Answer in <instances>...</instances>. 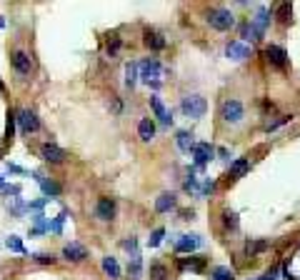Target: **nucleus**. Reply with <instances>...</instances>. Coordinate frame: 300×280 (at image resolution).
<instances>
[{
    "instance_id": "25",
    "label": "nucleus",
    "mask_w": 300,
    "mask_h": 280,
    "mask_svg": "<svg viewBox=\"0 0 300 280\" xmlns=\"http://www.w3.org/2000/svg\"><path fill=\"white\" fill-rule=\"evenodd\" d=\"M240 33H243V38H245V40H260V38H263V33H260V30H258V28H255L253 23H245Z\"/></svg>"
},
{
    "instance_id": "38",
    "label": "nucleus",
    "mask_w": 300,
    "mask_h": 280,
    "mask_svg": "<svg viewBox=\"0 0 300 280\" xmlns=\"http://www.w3.org/2000/svg\"><path fill=\"white\" fill-rule=\"evenodd\" d=\"M5 188V183H3V175H0V190H3Z\"/></svg>"
},
{
    "instance_id": "27",
    "label": "nucleus",
    "mask_w": 300,
    "mask_h": 280,
    "mask_svg": "<svg viewBox=\"0 0 300 280\" xmlns=\"http://www.w3.org/2000/svg\"><path fill=\"white\" fill-rule=\"evenodd\" d=\"M290 15H293V5H290V3H280V8H278V18H280L283 23H290Z\"/></svg>"
},
{
    "instance_id": "14",
    "label": "nucleus",
    "mask_w": 300,
    "mask_h": 280,
    "mask_svg": "<svg viewBox=\"0 0 300 280\" xmlns=\"http://www.w3.org/2000/svg\"><path fill=\"white\" fill-rule=\"evenodd\" d=\"M200 243H203L200 235H183V238L175 243V250H178V253H193Z\"/></svg>"
},
{
    "instance_id": "29",
    "label": "nucleus",
    "mask_w": 300,
    "mask_h": 280,
    "mask_svg": "<svg viewBox=\"0 0 300 280\" xmlns=\"http://www.w3.org/2000/svg\"><path fill=\"white\" fill-rule=\"evenodd\" d=\"M180 265H183V268H193V270H203L205 258H190V260H183Z\"/></svg>"
},
{
    "instance_id": "28",
    "label": "nucleus",
    "mask_w": 300,
    "mask_h": 280,
    "mask_svg": "<svg viewBox=\"0 0 300 280\" xmlns=\"http://www.w3.org/2000/svg\"><path fill=\"white\" fill-rule=\"evenodd\" d=\"M223 223H225V228L235 230V228H238V215H235L233 210H225V213H223Z\"/></svg>"
},
{
    "instance_id": "33",
    "label": "nucleus",
    "mask_w": 300,
    "mask_h": 280,
    "mask_svg": "<svg viewBox=\"0 0 300 280\" xmlns=\"http://www.w3.org/2000/svg\"><path fill=\"white\" fill-rule=\"evenodd\" d=\"M265 248H268V243H265V240L248 243V253H250V255H255V253H260V250H265Z\"/></svg>"
},
{
    "instance_id": "22",
    "label": "nucleus",
    "mask_w": 300,
    "mask_h": 280,
    "mask_svg": "<svg viewBox=\"0 0 300 280\" xmlns=\"http://www.w3.org/2000/svg\"><path fill=\"white\" fill-rule=\"evenodd\" d=\"M145 45L148 48H153V50H163L165 48V38L163 35H158V33H145Z\"/></svg>"
},
{
    "instance_id": "36",
    "label": "nucleus",
    "mask_w": 300,
    "mask_h": 280,
    "mask_svg": "<svg viewBox=\"0 0 300 280\" xmlns=\"http://www.w3.org/2000/svg\"><path fill=\"white\" fill-rule=\"evenodd\" d=\"M213 190H215V183H213V180H205L198 195H208V193H213Z\"/></svg>"
},
{
    "instance_id": "34",
    "label": "nucleus",
    "mask_w": 300,
    "mask_h": 280,
    "mask_svg": "<svg viewBox=\"0 0 300 280\" xmlns=\"http://www.w3.org/2000/svg\"><path fill=\"white\" fill-rule=\"evenodd\" d=\"M63 223H65V213L58 215V218L53 220V223H50V230H53V233H60V230H63Z\"/></svg>"
},
{
    "instance_id": "3",
    "label": "nucleus",
    "mask_w": 300,
    "mask_h": 280,
    "mask_svg": "<svg viewBox=\"0 0 300 280\" xmlns=\"http://www.w3.org/2000/svg\"><path fill=\"white\" fill-rule=\"evenodd\" d=\"M208 23L215 28V30H230V28L235 25V18H233V13L230 10H225V8H215V10H210L208 13Z\"/></svg>"
},
{
    "instance_id": "18",
    "label": "nucleus",
    "mask_w": 300,
    "mask_h": 280,
    "mask_svg": "<svg viewBox=\"0 0 300 280\" xmlns=\"http://www.w3.org/2000/svg\"><path fill=\"white\" fill-rule=\"evenodd\" d=\"M35 180L40 183L43 193L48 195V198H55V195H60V185H58V183H53V180H45L43 175H38V173H35Z\"/></svg>"
},
{
    "instance_id": "24",
    "label": "nucleus",
    "mask_w": 300,
    "mask_h": 280,
    "mask_svg": "<svg viewBox=\"0 0 300 280\" xmlns=\"http://www.w3.org/2000/svg\"><path fill=\"white\" fill-rule=\"evenodd\" d=\"M5 248L10 250V253H20V255H25V245H23V240L18 238V235H10V238L5 240Z\"/></svg>"
},
{
    "instance_id": "39",
    "label": "nucleus",
    "mask_w": 300,
    "mask_h": 280,
    "mask_svg": "<svg viewBox=\"0 0 300 280\" xmlns=\"http://www.w3.org/2000/svg\"><path fill=\"white\" fill-rule=\"evenodd\" d=\"M260 280H268V278H260Z\"/></svg>"
},
{
    "instance_id": "35",
    "label": "nucleus",
    "mask_w": 300,
    "mask_h": 280,
    "mask_svg": "<svg viewBox=\"0 0 300 280\" xmlns=\"http://www.w3.org/2000/svg\"><path fill=\"white\" fill-rule=\"evenodd\" d=\"M288 120H290V115H283V118H278V120H275V123H270V125H268L265 130L270 133V130H275V128H280L283 123H288Z\"/></svg>"
},
{
    "instance_id": "19",
    "label": "nucleus",
    "mask_w": 300,
    "mask_h": 280,
    "mask_svg": "<svg viewBox=\"0 0 300 280\" xmlns=\"http://www.w3.org/2000/svg\"><path fill=\"white\" fill-rule=\"evenodd\" d=\"M175 208V195L173 193H163L158 200H155V210L158 213H168V210H173Z\"/></svg>"
},
{
    "instance_id": "30",
    "label": "nucleus",
    "mask_w": 300,
    "mask_h": 280,
    "mask_svg": "<svg viewBox=\"0 0 300 280\" xmlns=\"http://www.w3.org/2000/svg\"><path fill=\"white\" fill-rule=\"evenodd\" d=\"M163 235H165V230H163V228H155L153 235H150V240H148V245H150V248H158V245L163 243Z\"/></svg>"
},
{
    "instance_id": "17",
    "label": "nucleus",
    "mask_w": 300,
    "mask_h": 280,
    "mask_svg": "<svg viewBox=\"0 0 300 280\" xmlns=\"http://www.w3.org/2000/svg\"><path fill=\"white\" fill-rule=\"evenodd\" d=\"M175 140H178V148L183 150V153H193V148L198 145V143L193 140V135H190V133H185V130H180Z\"/></svg>"
},
{
    "instance_id": "10",
    "label": "nucleus",
    "mask_w": 300,
    "mask_h": 280,
    "mask_svg": "<svg viewBox=\"0 0 300 280\" xmlns=\"http://www.w3.org/2000/svg\"><path fill=\"white\" fill-rule=\"evenodd\" d=\"M63 258L70 260V263H80V260L88 258V250H85V245H80V243H68V245L63 248Z\"/></svg>"
},
{
    "instance_id": "26",
    "label": "nucleus",
    "mask_w": 300,
    "mask_h": 280,
    "mask_svg": "<svg viewBox=\"0 0 300 280\" xmlns=\"http://www.w3.org/2000/svg\"><path fill=\"white\" fill-rule=\"evenodd\" d=\"M128 273H130L133 278H140V273H143V263H140V255H138V253H135V255H130Z\"/></svg>"
},
{
    "instance_id": "15",
    "label": "nucleus",
    "mask_w": 300,
    "mask_h": 280,
    "mask_svg": "<svg viewBox=\"0 0 300 280\" xmlns=\"http://www.w3.org/2000/svg\"><path fill=\"white\" fill-rule=\"evenodd\" d=\"M138 135H140L143 143H150L155 138V123L150 120V118H143V120L138 123Z\"/></svg>"
},
{
    "instance_id": "5",
    "label": "nucleus",
    "mask_w": 300,
    "mask_h": 280,
    "mask_svg": "<svg viewBox=\"0 0 300 280\" xmlns=\"http://www.w3.org/2000/svg\"><path fill=\"white\" fill-rule=\"evenodd\" d=\"M250 53H253V48L243 40H230L228 45H225V55H228L230 60H245Z\"/></svg>"
},
{
    "instance_id": "7",
    "label": "nucleus",
    "mask_w": 300,
    "mask_h": 280,
    "mask_svg": "<svg viewBox=\"0 0 300 280\" xmlns=\"http://www.w3.org/2000/svg\"><path fill=\"white\" fill-rule=\"evenodd\" d=\"M213 155H215V148L210 143H198L193 148V160H195V165H198V168L208 165L210 160H213Z\"/></svg>"
},
{
    "instance_id": "12",
    "label": "nucleus",
    "mask_w": 300,
    "mask_h": 280,
    "mask_svg": "<svg viewBox=\"0 0 300 280\" xmlns=\"http://www.w3.org/2000/svg\"><path fill=\"white\" fill-rule=\"evenodd\" d=\"M95 215L100 220H113L115 218V203L110 198H100L98 205H95Z\"/></svg>"
},
{
    "instance_id": "21",
    "label": "nucleus",
    "mask_w": 300,
    "mask_h": 280,
    "mask_svg": "<svg viewBox=\"0 0 300 280\" xmlns=\"http://www.w3.org/2000/svg\"><path fill=\"white\" fill-rule=\"evenodd\" d=\"M255 28H258L260 33H265V28H268V23H270V10H265V8H260L258 10V15H255L253 20H250Z\"/></svg>"
},
{
    "instance_id": "13",
    "label": "nucleus",
    "mask_w": 300,
    "mask_h": 280,
    "mask_svg": "<svg viewBox=\"0 0 300 280\" xmlns=\"http://www.w3.org/2000/svg\"><path fill=\"white\" fill-rule=\"evenodd\" d=\"M13 65H15V70H18L20 75H30V70H33V63H30V58L23 50L13 53Z\"/></svg>"
},
{
    "instance_id": "37",
    "label": "nucleus",
    "mask_w": 300,
    "mask_h": 280,
    "mask_svg": "<svg viewBox=\"0 0 300 280\" xmlns=\"http://www.w3.org/2000/svg\"><path fill=\"white\" fill-rule=\"evenodd\" d=\"M3 193L5 195H20V185H5Z\"/></svg>"
},
{
    "instance_id": "20",
    "label": "nucleus",
    "mask_w": 300,
    "mask_h": 280,
    "mask_svg": "<svg viewBox=\"0 0 300 280\" xmlns=\"http://www.w3.org/2000/svg\"><path fill=\"white\" fill-rule=\"evenodd\" d=\"M248 168H250V160L240 158V160H235V163L230 165V175H233V178H243V175L248 173Z\"/></svg>"
},
{
    "instance_id": "4",
    "label": "nucleus",
    "mask_w": 300,
    "mask_h": 280,
    "mask_svg": "<svg viewBox=\"0 0 300 280\" xmlns=\"http://www.w3.org/2000/svg\"><path fill=\"white\" fill-rule=\"evenodd\" d=\"M15 120H18L20 133H25V135H30V133H35L40 128V120L35 118V113H30V110H18L15 113Z\"/></svg>"
},
{
    "instance_id": "11",
    "label": "nucleus",
    "mask_w": 300,
    "mask_h": 280,
    "mask_svg": "<svg viewBox=\"0 0 300 280\" xmlns=\"http://www.w3.org/2000/svg\"><path fill=\"white\" fill-rule=\"evenodd\" d=\"M150 108H153V113H155V118L163 123V125H170L173 123V115H170V110L163 105V100L158 98V95H153L150 98Z\"/></svg>"
},
{
    "instance_id": "6",
    "label": "nucleus",
    "mask_w": 300,
    "mask_h": 280,
    "mask_svg": "<svg viewBox=\"0 0 300 280\" xmlns=\"http://www.w3.org/2000/svg\"><path fill=\"white\" fill-rule=\"evenodd\" d=\"M220 113H223L225 123H240V120H243V105H240L238 100H225Z\"/></svg>"
},
{
    "instance_id": "23",
    "label": "nucleus",
    "mask_w": 300,
    "mask_h": 280,
    "mask_svg": "<svg viewBox=\"0 0 300 280\" xmlns=\"http://www.w3.org/2000/svg\"><path fill=\"white\" fill-rule=\"evenodd\" d=\"M138 73H140L138 70V63H128L125 65V83H128V88H133L135 83H138V78H140Z\"/></svg>"
},
{
    "instance_id": "8",
    "label": "nucleus",
    "mask_w": 300,
    "mask_h": 280,
    "mask_svg": "<svg viewBox=\"0 0 300 280\" xmlns=\"http://www.w3.org/2000/svg\"><path fill=\"white\" fill-rule=\"evenodd\" d=\"M40 155H43L45 163H63V160L68 158V153L63 148H58V145H53V143H45L40 148Z\"/></svg>"
},
{
    "instance_id": "16",
    "label": "nucleus",
    "mask_w": 300,
    "mask_h": 280,
    "mask_svg": "<svg viewBox=\"0 0 300 280\" xmlns=\"http://www.w3.org/2000/svg\"><path fill=\"white\" fill-rule=\"evenodd\" d=\"M100 265H103V273L108 275V278H113V280L120 278V265H118V260H115L113 255H105Z\"/></svg>"
},
{
    "instance_id": "32",
    "label": "nucleus",
    "mask_w": 300,
    "mask_h": 280,
    "mask_svg": "<svg viewBox=\"0 0 300 280\" xmlns=\"http://www.w3.org/2000/svg\"><path fill=\"white\" fill-rule=\"evenodd\" d=\"M33 260H35V263H43V265H48V263L53 265V263H55V255H50V253H35Z\"/></svg>"
},
{
    "instance_id": "9",
    "label": "nucleus",
    "mask_w": 300,
    "mask_h": 280,
    "mask_svg": "<svg viewBox=\"0 0 300 280\" xmlns=\"http://www.w3.org/2000/svg\"><path fill=\"white\" fill-rule=\"evenodd\" d=\"M265 58H268L270 65H275V68H280V70L288 65V53H285L280 45H268V48H265Z\"/></svg>"
},
{
    "instance_id": "31",
    "label": "nucleus",
    "mask_w": 300,
    "mask_h": 280,
    "mask_svg": "<svg viewBox=\"0 0 300 280\" xmlns=\"http://www.w3.org/2000/svg\"><path fill=\"white\" fill-rule=\"evenodd\" d=\"M213 280H233V270L230 268H215L213 270Z\"/></svg>"
},
{
    "instance_id": "1",
    "label": "nucleus",
    "mask_w": 300,
    "mask_h": 280,
    "mask_svg": "<svg viewBox=\"0 0 300 280\" xmlns=\"http://www.w3.org/2000/svg\"><path fill=\"white\" fill-rule=\"evenodd\" d=\"M138 70H140V80L158 88L160 85V78H163V65L155 60V58H145L143 63H138Z\"/></svg>"
},
{
    "instance_id": "2",
    "label": "nucleus",
    "mask_w": 300,
    "mask_h": 280,
    "mask_svg": "<svg viewBox=\"0 0 300 280\" xmlns=\"http://www.w3.org/2000/svg\"><path fill=\"white\" fill-rule=\"evenodd\" d=\"M180 110H183L188 118H203L205 115V110H208V103H205V98H200V95H185L183 100H180Z\"/></svg>"
}]
</instances>
